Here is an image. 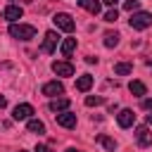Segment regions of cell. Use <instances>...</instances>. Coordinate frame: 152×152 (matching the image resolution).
Masks as SVG:
<instances>
[{"instance_id": "1", "label": "cell", "mask_w": 152, "mask_h": 152, "mask_svg": "<svg viewBox=\"0 0 152 152\" xmlns=\"http://www.w3.org/2000/svg\"><path fill=\"white\" fill-rule=\"evenodd\" d=\"M10 36L12 38H17V40H31V38H36V26H31V24H10Z\"/></svg>"}, {"instance_id": "2", "label": "cell", "mask_w": 152, "mask_h": 152, "mask_svg": "<svg viewBox=\"0 0 152 152\" xmlns=\"http://www.w3.org/2000/svg\"><path fill=\"white\" fill-rule=\"evenodd\" d=\"M128 24H131V28L142 31V28L152 26V12H140V10H138V12H133V14H131Z\"/></svg>"}, {"instance_id": "3", "label": "cell", "mask_w": 152, "mask_h": 152, "mask_svg": "<svg viewBox=\"0 0 152 152\" xmlns=\"http://www.w3.org/2000/svg\"><path fill=\"white\" fill-rule=\"evenodd\" d=\"M52 21H55V26L59 28V31H64V33H71L74 28H76V24H74V19L66 14V12H57L55 17H52Z\"/></svg>"}, {"instance_id": "4", "label": "cell", "mask_w": 152, "mask_h": 152, "mask_svg": "<svg viewBox=\"0 0 152 152\" xmlns=\"http://www.w3.org/2000/svg\"><path fill=\"white\" fill-rule=\"evenodd\" d=\"M5 21H10V24H14V21H19L21 17H24V10L19 7V5H7L5 10H2V14H0Z\"/></svg>"}, {"instance_id": "5", "label": "cell", "mask_w": 152, "mask_h": 152, "mask_svg": "<svg viewBox=\"0 0 152 152\" xmlns=\"http://www.w3.org/2000/svg\"><path fill=\"white\" fill-rule=\"evenodd\" d=\"M31 114H33V107H31V104H26V102H21V104H17V107H14L12 119H14V121H28V119H31Z\"/></svg>"}, {"instance_id": "6", "label": "cell", "mask_w": 152, "mask_h": 152, "mask_svg": "<svg viewBox=\"0 0 152 152\" xmlns=\"http://www.w3.org/2000/svg\"><path fill=\"white\" fill-rule=\"evenodd\" d=\"M55 119H57V124H59L62 128H74V126H76V114H74V112H69V109L57 112V114H55Z\"/></svg>"}, {"instance_id": "7", "label": "cell", "mask_w": 152, "mask_h": 152, "mask_svg": "<svg viewBox=\"0 0 152 152\" xmlns=\"http://www.w3.org/2000/svg\"><path fill=\"white\" fill-rule=\"evenodd\" d=\"M135 140L140 147H150L152 145V133H150V126H138L135 128Z\"/></svg>"}, {"instance_id": "8", "label": "cell", "mask_w": 152, "mask_h": 152, "mask_svg": "<svg viewBox=\"0 0 152 152\" xmlns=\"http://www.w3.org/2000/svg\"><path fill=\"white\" fill-rule=\"evenodd\" d=\"M57 33L55 31H48L45 33V38H43V45H40V52H45V55H50V52H55V48H57Z\"/></svg>"}, {"instance_id": "9", "label": "cell", "mask_w": 152, "mask_h": 152, "mask_svg": "<svg viewBox=\"0 0 152 152\" xmlns=\"http://www.w3.org/2000/svg\"><path fill=\"white\" fill-rule=\"evenodd\" d=\"M62 93H64L62 81H50V83L43 86V95H48V97H57V95H62Z\"/></svg>"}, {"instance_id": "10", "label": "cell", "mask_w": 152, "mask_h": 152, "mask_svg": "<svg viewBox=\"0 0 152 152\" xmlns=\"http://www.w3.org/2000/svg\"><path fill=\"white\" fill-rule=\"evenodd\" d=\"M52 71L57 74V76H74V66H71V62H52Z\"/></svg>"}, {"instance_id": "11", "label": "cell", "mask_w": 152, "mask_h": 152, "mask_svg": "<svg viewBox=\"0 0 152 152\" xmlns=\"http://www.w3.org/2000/svg\"><path fill=\"white\" fill-rule=\"evenodd\" d=\"M116 121H119V126H121V128H128V126H133V121H135V114H133V109H121V112L116 114Z\"/></svg>"}, {"instance_id": "12", "label": "cell", "mask_w": 152, "mask_h": 152, "mask_svg": "<svg viewBox=\"0 0 152 152\" xmlns=\"http://www.w3.org/2000/svg\"><path fill=\"white\" fill-rule=\"evenodd\" d=\"M90 86H93V76H90V74H83V76H78V78H76V90L88 93V90H90Z\"/></svg>"}, {"instance_id": "13", "label": "cell", "mask_w": 152, "mask_h": 152, "mask_svg": "<svg viewBox=\"0 0 152 152\" xmlns=\"http://www.w3.org/2000/svg\"><path fill=\"white\" fill-rule=\"evenodd\" d=\"M78 5L83 10H88L90 14H100V10H102V2L100 0H78Z\"/></svg>"}, {"instance_id": "14", "label": "cell", "mask_w": 152, "mask_h": 152, "mask_svg": "<svg viewBox=\"0 0 152 152\" xmlns=\"http://www.w3.org/2000/svg\"><path fill=\"white\" fill-rule=\"evenodd\" d=\"M74 50H76V38H64V40H62V45H59L62 57H69Z\"/></svg>"}, {"instance_id": "15", "label": "cell", "mask_w": 152, "mask_h": 152, "mask_svg": "<svg viewBox=\"0 0 152 152\" xmlns=\"http://www.w3.org/2000/svg\"><path fill=\"white\" fill-rule=\"evenodd\" d=\"M50 109L57 114V112H64V109H69V100L66 97H55L52 102H50Z\"/></svg>"}, {"instance_id": "16", "label": "cell", "mask_w": 152, "mask_h": 152, "mask_svg": "<svg viewBox=\"0 0 152 152\" xmlns=\"http://www.w3.org/2000/svg\"><path fill=\"white\" fill-rule=\"evenodd\" d=\"M128 90H131L133 95H138V97H142V95L147 93V88H145L142 81H131V83H128Z\"/></svg>"}, {"instance_id": "17", "label": "cell", "mask_w": 152, "mask_h": 152, "mask_svg": "<svg viewBox=\"0 0 152 152\" xmlns=\"http://www.w3.org/2000/svg\"><path fill=\"white\" fill-rule=\"evenodd\" d=\"M26 128H28V133H45V124L43 121H38V119H28V124H26Z\"/></svg>"}, {"instance_id": "18", "label": "cell", "mask_w": 152, "mask_h": 152, "mask_svg": "<svg viewBox=\"0 0 152 152\" xmlns=\"http://www.w3.org/2000/svg\"><path fill=\"white\" fill-rule=\"evenodd\" d=\"M97 142H100L102 147H107L109 152H114V150H116V140H114V138H109V135H104V133H100V135H97Z\"/></svg>"}, {"instance_id": "19", "label": "cell", "mask_w": 152, "mask_h": 152, "mask_svg": "<svg viewBox=\"0 0 152 152\" xmlns=\"http://www.w3.org/2000/svg\"><path fill=\"white\" fill-rule=\"evenodd\" d=\"M119 38H121V36H119L116 31H107V33H104V45H107V48H116V45H119Z\"/></svg>"}, {"instance_id": "20", "label": "cell", "mask_w": 152, "mask_h": 152, "mask_svg": "<svg viewBox=\"0 0 152 152\" xmlns=\"http://www.w3.org/2000/svg\"><path fill=\"white\" fill-rule=\"evenodd\" d=\"M131 71H133V64H128V62L114 64V74H119V76H126V74H131Z\"/></svg>"}, {"instance_id": "21", "label": "cell", "mask_w": 152, "mask_h": 152, "mask_svg": "<svg viewBox=\"0 0 152 152\" xmlns=\"http://www.w3.org/2000/svg\"><path fill=\"white\" fill-rule=\"evenodd\" d=\"M124 10L131 12V14L138 12V10H140V0H124Z\"/></svg>"}, {"instance_id": "22", "label": "cell", "mask_w": 152, "mask_h": 152, "mask_svg": "<svg viewBox=\"0 0 152 152\" xmlns=\"http://www.w3.org/2000/svg\"><path fill=\"white\" fill-rule=\"evenodd\" d=\"M102 102H104L102 95H88V97H86V104H88V107H97V104H102Z\"/></svg>"}, {"instance_id": "23", "label": "cell", "mask_w": 152, "mask_h": 152, "mask_svg": "<svg viewBox=\"0 0 152 152\" xmlns=\"http://www.w3.org/2000/svg\"><path fill=\"white\" fill-rule=\"evenodd\" d=\"M116 19H119V12H116V10H109V12L104 14V21H109V24H114Z\"/></svg>"}, {"instance_id": "24", "label": "cell", "mask_w": 152, "mask_h": 152, "mask_svg": "<svg viewBox=\"0 0 152 152\" xmlns=\"http://www.w3.org/2000/svg\"><path fill=\"white\" fill-rule=\"evenodd\" d=\"M142 107H145L147 112H152V97H145V100H142Z\"/></svg>"}, {"instance_id": "25", "label": "cell", "mask_w": 152, "mask_h": 152, "mask_svg": "<svg viewBox=\"0 0 152 152\" xmlns=\"http://www.w3.org/2000/svg\"><path fill=\"white\" fill-rule=\"evenodd\" d=\"M36 152H52L48 145H36Z\"/></svg>"}, {"instance_id": "26", "label": "cell", "mask_w": 152, "mask_h": 152, "mask_svg": "<svg viewBox=\"0 0 152 152\" xmlns=\"http://www.w3.org/2000/svg\"><path fill=\"white\" fill-rule=\"evenodd\" d=\"M5 104H7V100H5L2 95H0V109H5Z\"/></svg>"}, {"instance_id": "27", "label": "cell", "mask_w": 152, "mask_h": 152, "mask_svg": "<svg viewBox=\"0 0 152 152\" xmlns=\"http://www.w3.org/2000/svg\"><path fill=\"white\" fill-rule=\"evenodd\" d=\"M145 121H147V126H152V112L147 114V119H145Z\"/></svg>"}, {"instance_id": "28", "label": "cell", "mask_w": 152, "mask_h": 152, "mask_svg": "<svg viewBox=\"0 0 152 152\" xmlns=\"http://www.w3.org/2000/svg\"><path fill=\"white\" fill-rule=\"evenodd\" d=\"M102 2H104V5H116L119 0H102Z\"/></svg>"}, {"instance_id": "29", "label": "cell", "mask_w": 152, "mask_h": 152, "mask_svg": "<svg viewBox=\"0 0 152 152\" xmlns=\"http://www.w3.org/2000/svg\"><path fill=\"white\" fill-rule=\"evenodd\" d=\"M64 152H81V150H76V147H69V150H64Z\"/></svg>"}, {"instance_id": "30", "label": "cell", "mask_w": 152, "mask_h": 152, "mask_svg": "<svg viewBox=\"0 0 152 152\" xmlns=\"http://www.w3.org/2000/svg\"><path fill=\"white\" fill-rule=\"evenodd\" d=\"M147 66H152V59H147Z\"/></svg>"}, {"instance_id": "31", "label": "cell", "mask_w": 152, "mask_h": 152, "mask_svg": "<svg viewBox=\"0 0 152 152\" xmlns=\"http://www.w3.org/2000/svg\"><path fill=\"white\" fill-rule=\"evenodd\" d=\"M19 152H26V150H19Z\"/></svg>"}]
</instances>
